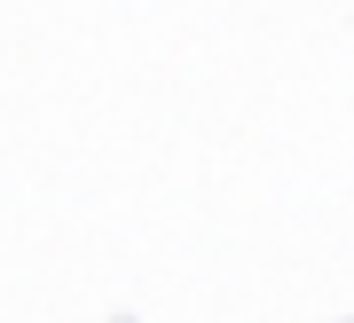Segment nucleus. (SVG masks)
Wrapping results in <instances>:
<instances>
[]
</instances>
